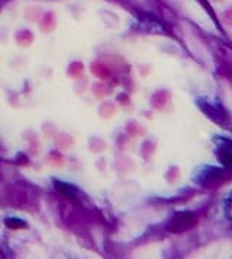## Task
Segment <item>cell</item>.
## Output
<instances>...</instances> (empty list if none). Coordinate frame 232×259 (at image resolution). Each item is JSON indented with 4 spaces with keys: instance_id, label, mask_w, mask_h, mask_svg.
<instances>
[{
    "instance_id": "1",
    "label": "cell",
    "mask_w": 232,
    "mask_h": 259,
    "mask_svg": "<svg viewBox=\"0 0 232 259\" xmlns=\"http://www.w3.org/2000/svg\"><path fill=\"white\" fill-rule=\"evenodd\" d=\"M228 170L222 169V167H215V166H205L202 170H199L196 177H195V182L199 185L208 188V187H218L223 181L228 179Z\"/></svg>"
},
{
    "instance_id": "2",
    "label": "cell",
    "mask_w": 232,
    "mask_h": 259,
    "mask_svg": "<svg viewBox=\"0 0 232 259\" xmlns=\"http://www.w3.org/2000/svg\"><path fill=\"white\" fill-rule=\"evenodd\" d=\"M197 223V217L195 212L192 211H182L174 214L170 223L167 224V229L171 233H183L186 230L192 229Z\"/></svg>"
},
{
    "instance_id": "3",
    "label": "cell",
    "mask_w": 232,
    "mask_h": 259,
    "mask_svg": "<svg viewBox=\"0 0 232 259\" xmlns=\"http://www.w3.org/2000/svg\"><path fill=\"white\" fill-rule=\"evenodd\" d=\"M216 159L223 167H232V139L216 136L213 139Z\"/></svg>"
},
{
    "instance_id": "4",
    "label": "cell",
    "mask_w": 232,
    "mask_h": 259,
    "mask_svg": "<svg viewBox=\"0 0 232 259\" xmlns=\"http://www.w3.org/2000/svg\"><path fill=\"white\" fill-rule=\"evenodd\" d=\"M199 106L213 121H216L219 124H223V125H228V115L223 111V108L220 106V104H213V102H209V101H206V102L199 101Z\"/></svg>"
},
{
    "instance_id": "5",
    "label": "cell",
    "mask_w": 232,
    "mask_h": 259,
    "mask_svg": "<svg viewBox=\"0 0 232 259\" xmlns=\"http://www.w3.org/2000/svg\"><path fill=\"white\" fill-rule=\"evenodd\" d=\"M55 188L58 189V192H61V194H63L64 197H67L69 200L74 201V202L79 201V192H77V189L74 188L73 185L55 181Z\"/></svg>"
},
{
    "instance_id": "6",
    "label": "cell",
    "mask_w": 232,
    "mask_h": 259,
    "mask_svg": "<svg viewBox=\"0 0 232 259\" xmlns=\"http://www.w3.org/2000/svg\"><path fill=\"white\" fill-rule=\"evenodd\" d=\"M223 212L228 220H232V192L229 194V197L223 201Z\"/></svg>"
},
{
    "instance_id": "7",
    "label": "cell",
    "mask_w": 232,
    "mask_h": 259,
    "mask_svg": "<svg viewBox=\"0 0 232 259\" xmlns=\"http://www.w3.org/2000/svg\"><path fill=\"white\" fill-rule=\"evenodd\" d=\"M6 224L12 227V229H19V227H26V224L23 223L22 220H19V219H9V220H6Z\"/></svg>"
}]
</instances>
